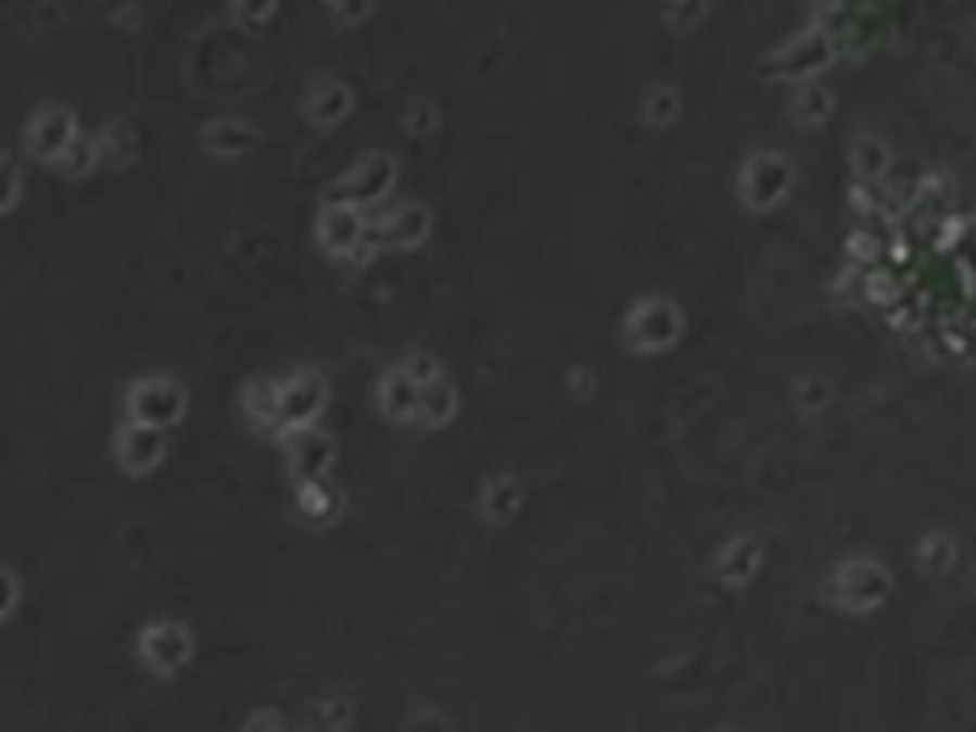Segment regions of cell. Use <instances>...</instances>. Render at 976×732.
<instances>
[{"mask_svg": "<svg viewBox=\"0 0 976 732\" xmlns=\"http://www.w3.org/2000/svg\"><path fill=\"white\" fill-rule=\"evenodd\" d=\"M320 252L332 260H352V264H370L382 252L375 237V211L344 199H329L320 206L317 226H313Z\"/></svg>", "mask_w": 976, "mask_h": 732, "instance_id": "6da1fadb", "label": "cell"}, {"mask_svg": "<svg viewBox=\"0 0 976 732\" xmlns=\"http://www.w3.org/2000/svg\"><path fill=\"white\" fill-rule=\"evenodd\" d=\"M683 328H687V317L672 298H641L622 320L625 343L641 355H660V351L675 348Z\"/></svg>", "mask_w": 976, "mask_h": 732, "instance_id": "7a4b0ae2", "label": "cell"}, {"mask_svg": "<svg viewBox=\"0 0 976 732\" xmlns=\"http://www.w3.org/2000/svg\"><path fill=\"white\" fill-rule=\"evenodd\" d=\"M188 413V386L168 375H149L130 386L126 393V420L149 424V428L173 431Z\"/></svg>", "mask_w": 976, "mask_h": 732, "instance_id": "3957f363", "label": "cell"}, {"mask_svg": "<svg viewBox=\"0 0 976 732\" xmlns=\"http://www.w3.org/2000/svg\"><path fill=\"white\" fill-rule=\"evenodd\" d=\"M789 188H794V164L774 149L751 153L740 164V176H736V191L751 211H774L789 195Z\"/></svg>", "mask_w": 976, "mask_h": 732, "instance_id": "277c9868", "label": "cell"}, {"mask_svg": "<svg viewBox=\"0 0 976 732\" xmlns=\"http://www.w3.org/2000/svg\"><path fill=\"white\" fill-rule=\"evenodd\" d=\"M397 176H401V164L390 153H382V149H370V153H363L347 168V176L332 188L329 199H344V203H359L367 211H378L393 195V188H397Z\"/></svg>", "mask_w": 976, "mask_h": 732, "instance_id": "5b68a950", "label": "cell"}, {"mask_svg": "<svg viewBox=\"0 0 976 732\" xmlns=\"http://www.w3.org/2000/svg\"><path fill=\"white\" fill-rule=\"evenodd\" d=\"M195 656V633L176 618H156L138 633V660L156 676H176Z\"/></svg>", "mask_w": 976, "mask_h": 732, "instance_id": "8992f818", "label": "cell"}, {"mask_svg": "<svg viewBox=\"0 0 976 732\" xmlns=\"http://www.w3.org/2000/svg\"><path fill=\"white\" fill-rule=\"evenodd\" d=\"M325 408H329V382L317 370H294V375L279 378V431L275 436L309 428L320 420Z\"/></svg>", "mask_w": 976, "mask_h": 732, "instance_id": "52a82bcc", "label": "cell"}, {"mask_svg": "<svg viewBox=\"0 0 976 732\" xmlns=\"http://www.w3.org/2000/svg\"><path fill=\"white\" fill-rule=\"evenodd\" d=\"M279 443H282V458H287V469H290V477H294V484L332 477V466H337V439H332L329 431H320L317 424L287 431V436H279Z\"/></svg>", "mask_w": 976, "mask_h": 732, "instance_id": "ba28073f", "label": "cell"}, {"mask_svg": "<svg viewBox=\"0 0 976 732\" xmlns=\"http://www.w3.org/2000/svg\"><path fill=\"white\" fill-rule=\"evenodd\" d=\"M77 138H80L77 118H73V111L58 108V103L39 108L24 126V149H27V156L39 164H58L65 156V149H69Z\"/></svg>", "mask_w": 976, "mask_h": 732, "instance_id": "9c48e42d", "label": "cell"}, {"mask_svg": "<svg viewBox=\"0 0 976 732\" xmlns=\"http://www.w3.org/2000/svg\"><path fill=\"white\" fill-rule=\"evenodd\" d=\"M375 237L382 252H413L431 237V211L416 199L375 211Z\"/></svg>", "mask_w": 976, "mask_h": 732, "instance_id": "30bf717a", "label": "cell"}, {"mask_svg": "<svg viewBox=\"0 0 976 732\" xmlns=\"http://www.w3.org/2000/svg\"><path fill=\"white\" fill-rule=\"evenodd\" d=\"M889 595V572L877 561H844L832 577V600L847 610H870Z\"/></svg>", "mask_w": 976, "mask_h": 732, "instance_id": "8fae6325", "label": "cell"}, {"mask_svg": "<svg viewBox=\"0 0 976 732\" xmlns=\"http://www.w3.org/2000/svg\"><path fill=\"white\" fill-rule=\"evenodd\" d=\"M168 454V431L165 428H149V424L126 420L115 436V458L126 474L145 477L153 474Z\"/></svg>", "mask_w": 976, "mask_h": 732, "instance_id": "7c38bea8", "label": "cell"}, {"mask_svg": "<svg viewBox=\"0 0 976 732\" xmlns=\"http://www.w3.org/2000/svg\"><path fill=\"white\" fill-rule=\"evenodd\" d=\"M759 569H763V542L751 534H740V538H728L718 554H713L710 577L721 588H744L756 580Z\"/></svg>", "mask_w": 976, "mask_h": 732, "instance_id": "4fadbf2b", "label": "cell"}, {"mask_svg": "<svg viewBox=\"0 0 976 732\" xmlns=\"http://www.w3.org/2000/svg\"><path fill=\"white\" fill-rule=\"evenodd\" d=\"M420 393H423V386L397 363L378 378L375 397L390 424H416V416H420Z\"/></svg>", "mask_w": 976, "mask_h": 732, "instance_id": "5bb4252c", "label": "cell"}, {"mask_svg": "<svg viewBox=\"0 0 976 732\" xmlns=\"http://www.w3.org/2000/svg\"><path fill=\"white\" fill-rule=\"evenodd\" d=\"M259 141V130L244 118H214V123L203 126L199 134V146H203L206 156H218V161H237V156L252 153Z\"/></svg>", "mask_w": 976, "mask_h": 732, "instance_id": "9a60e30c", "label": "cell"}, {"mask_svg": "<svg viewBox=\"0 0 976 732\" xmlns=\"http://www.w3.org/2000/svg\"><path fill=\"white\" fill-rule=\"evenodd\" d=\"M294 512L302 522L309 527H329V522L340 519L344 512V496L332 484V477H320V481H302L294 484Z\"/></svg>", "mask_w": 976, "mask_h": 732, "instance_id": "2e32d148", "label": "cell"}, {"mask_svg": "<svg viewBox=\"0 0 976 732\" xmlns=\"http://www.w3.org/2000/svg\"><path fill=\"white\" fill-rule=\"evenodd\" d=\"M352 108H355L352 88L340 85V80H320L309 92V100H305V118L313 126H320V130H332V126H340L352 115Z\"/></svg>", "mask_w": 976, "mask_h": 732, "instance_id": "e0dca14e", "label": "cell"}, {"mask_svg": "<svg viewBox=\"0 0 976 732\" xmlns=\"http://www.w3.org/2000/svg\"><path fill=\"white\" fill-rule=\"evenodd\" d=\"M523 507V484L511 474H496L481 484V515L484 522H511Z\"/></svg>", "mask_w": 976, "mask_h": 732, "instance_id": "ac0fdd59", "label": "cell"}, {"mask_svg": "<svg viewBox=\"0 0 976 732\" xmlns=\"http://www.w3.org/2000/svg\"><path fill=\"white\" fill-rule=\"evenodd\" d=\"M458 405H461L458 386H454L446 375H439L435 382L423 386L420 416H416V424H423V428H446V424L458 416Z\"/></svg>", "mask_w": 976, "mask_h": 732, "instance_id": "d6986e66", "label": "cell"}, {"mask_svg": "<svg viewBox=\"0 0 976 732\" xmlns=\"http://www.w3.org/2000/svg\"><path fill=\"white\" fill-rule=\"evenodd\" d=\"M241 405L259 431H279V378H252L241 393Z\"/></svg>", "mask_w": 976, "mask_h": 732, "instance_id": "ffe728a7", "label": "cell"}, {"mask_svg": "<svg viewBox=\"0 0 976 732\" xmlns=\"http://www.w3.org/2000/svg\"><path fill=\"white\" fill-rule=\"evenodd\" d=\"M96 164H103V149H100V138H85V134H80L77 141H73L69 149H65V156L62 161L54 164V168H62L65 176H73V179H80V176H88V172L96 168Z\"/></svg>", "mask_w": 976, "mask_h": 732, "instance_id": "44dd1931", "label": "cell"}, {"mask_svg": "<svg viewBox=\"0 0 976 732\" xmlns=\"http://www.w3.org/2000/svg\"><path fill=\"white\" fill-rule=\"evenodd\" d=\"M851 164H854V172H859V179L874 184V179L885 172V164H889V153H885V146L877 138L862 134V138H854V146H851Z\"/></svg>", "mask_w": 976, "mask_h": 732, "instance_id": "7402d4cb", "label": "cell"}, {"mask_svg": "<svg viewBox=\"0 0 976 732\" xmlns=\"http://www.w3.org/2000/svg\"><path fill=\"white\" fill-rule=\"evenodd\" d=\"M832 111V96L824 88H801L789 103V115L797 118L801 126H821Z\"/></svg>", "mask_w": 976, "mask_h": 732, "instance_id": "603a6c76", "label": "cell"}, {"mask_svg": "<svg viewBox=\"0 0 976 732\" xmlns=\"http://www.w3.org/2000/svg\"><path fill=\"white\" fill-rule=\"evenodd\" d=\"M313 706H317V714L302 717V721L313 724V729H344V724L355 721L352 702H344V698H317Z\"/></svg>", "mask_w": 976, "mask_h": 732, "instance_id": "cb8c5ba5", "label": "cell"}, {"mask_svg": "<svg viewBox=\"0 0 976 732\" xmlns=\"http://www.w3.org/2000/svg\"><path fill=\"white\" fill-rule=\"evenodd\" d=\"M675 111H680V96H675V88H668V85L652 88V92L645 96V103H641V115H645L648 126H668L675 118Z\"/></svg>", "mask_w": 976, "mask_h": 732, "instance_id": "d4e9b609", "label": "cell"}, {"mask_svg": "<svg viewBox=\"0 0 976 732\" xmlns=\"http://www.w3.org/2000/svg\"><path fill=\"white\" fill-rule=\"evenodd\" d=\"M100 149H103V161H111V164L130 161V156H134V134H130V126L111 123L107 130L100 134Z\"/></svg>", "mask_w": 976, "mask_h": 732, "instance_id": "484cf974", "label": "cell"}, {"mask_svg": "<svg viewBox=\"0 0 976 732\" xmlns=\"http://www.w3.org/2000/svg\"><path fill=\"white\" fill-rule=\"evenodd\" d=\"M401 366H405L408 375H413L420 386L435 382V378L443 375V366H439V358H435V355H428V351H413V355L401 358Z\"/></svg>", "mask_w": 976, "mask_h": 732, "instance_id": "4316f807", "label": "cell"}, {"mask_svg": "<svg viewBox=\"0 0 976 732\" xmlns=\"http://www.w3.org/2000/svg\"><path fill=\"white\" fill-rule=\"evenodd\" d=\"M828 386L821 382V378H809V382L797 386V405L801 408H824L828 405Z\"/></svg>", "mask_w": 976, "mask_h": 732, "instance_id": "83f0119b", "label": "cell"}, {"mask_svg": "<svg viewBox=\"0 0 976 732\" xmlns=\"http://www.w3.org/2000/svg\"><path fill=\"white\" fill-rule=\"evenodd\" d=\"M408 130H413L416 138H423V134L435 130V108H428V103H416L413 115H408Z\"/></svg>", "mask_w": 976, "mask_h": 732, "instance_id": "f1b7e54d", "label": "cell"}, {"mask_svg": "<svg viewBox=\"0 0 976 732\" xmlns=\"http://www.w3.org/2000/svg\"><path fill=\"white\" fill-rule=\"evenodd\" d=\"M4 176H9V195H4V211H12V206H16V199H20V184H24L16 156H9V164H4Z\"/></svg>", "mask_w": 976, "mask_h": 732, "instance_id": "f546056e", "label": "cell"}, {"mask_svg": "<svg viewBox=\"0 0 976 732\" xmlns=\"http://www.w3.org/2000/svg\"><path fill=\"white\" fill-rule=\"evenodd\" d=\"M275 9V0H237V16L241 20H264Z\"/></svg>", "mask_w": 976, "mask_h": 732, "instance_id": "4dcf8cb0", "label": "cell"}, {"mask_svg": "<svg viewBox=\"0 0 976 732\" xmlns=\"http://www.w3.org/2000/svg\"><path fill=\"white\" fill-rule=\"evenodd\" d=\"M4 588H9V603H4V618H16V603H20V577L12 569H4Z\"/></svg>", "mask_w": 976, "mask_h": 732, "instance_id": "1f68e13d", "label": "cell"}, {"mask_svg": "<svg viewBox=\"0 0 976 732\" xmlns=\"http://www.w3.org/2000/svg\"><path fill=\"white\" fill-rule=\"evenodd\" d=\"M244 724H249V729H259V724H275V729H287V724H294V721H290V717H282V714H271V709H264V714H252Z\"/></svg>", "mask_w": 976, "mask_h": 732, "instance_id": "d6a6232c", "label": "cell"}]
</instances>
